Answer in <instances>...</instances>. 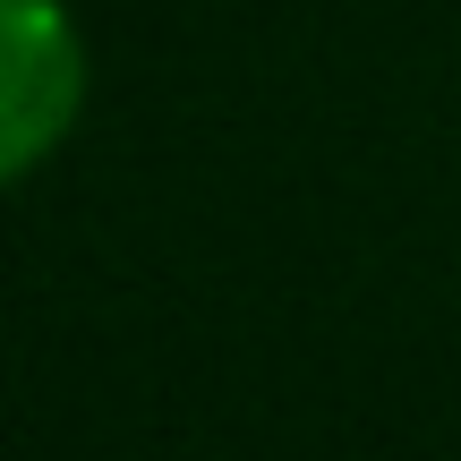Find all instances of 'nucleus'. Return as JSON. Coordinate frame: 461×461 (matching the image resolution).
Segmentation results:
<instances>
[{
    "label": "nucleus",
    "instance_id": "nucleus-1",
    "mask_svg": "<svg viewBox=\"0 0 461 461\" xmlns=\"http://www.w3.org/2000/svg\"><path fill=\"white\" fill-rule=\"evenodd\" d=\"M86 112V34L60 0H0V188L60 154Z\"/></svg>",
    "mask_w": 461,
    "mask_h": 461
}]
</instances>
